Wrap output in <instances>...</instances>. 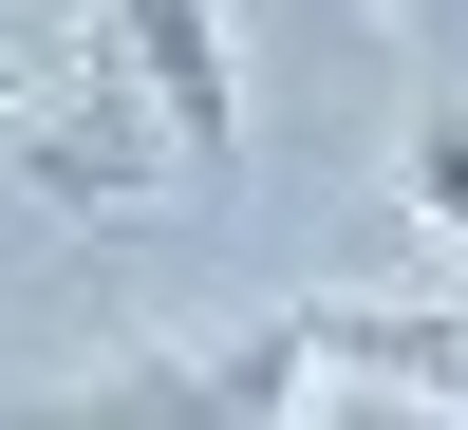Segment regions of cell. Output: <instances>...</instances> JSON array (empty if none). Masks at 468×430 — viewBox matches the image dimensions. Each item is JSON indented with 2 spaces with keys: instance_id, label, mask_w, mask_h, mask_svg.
Listing matches in <instances>:
<instances>
[{
  "instance_id": "1",
  "label": "cell",
  "mask_w": 468,
  "mask_h": 430,
  "mask_svg": "<svg viewBox=\"0 0 468 430\" xmlns=\"http://www.w3.org/2000/svg\"><path fill=\"white\" fill-rule=\"evenodd\" d=\"M94 57L150 94V131H169L187 187L244 150V57H225V0H94Z\"/></svg>"
},
{
  "instance_id": "4",
  "label": "cell",
  "mask_w": 468,
  "mask_h": 430,
  "mask_svg": "<svg viewBox=\"0 0 468 430\" xmlns=\"http://www.w3.org/2000/svg\"><path fill=\"white\" fill-rule=\"evenodd\" d=\"M0 112H19V75H0Z\"/></svg>"
},
{
  "instance_id": "2",
  "label": "cell",
  "mask_w": 468,
  "mask_h": 430,
  "mask_svg": "<svg viewBox=\"0 0 468 430\" xmlns=\"http://www.w3.org/2000/svg\"><path fill=\"white\" fill-rule=\"evenodd\" d=\"M394 187H412V225H431V244H468V94H431V112H412Z\"/></svg>"
},
{
  "instance_id": "3",
  "label": "cell",
  "mask_w": 468,
  "mask_h": 430,
  "mask_svg": "<svg viewBox=\"0 0 468 430\" xmlns=\"http://www.w3.org/2000/svg\"><path fill=\"white\" fill-rule=\"evenodd\" d=\"M375 19H412V37H431V19H450V0H375Z\"/></svg>"
}]
</instances>
